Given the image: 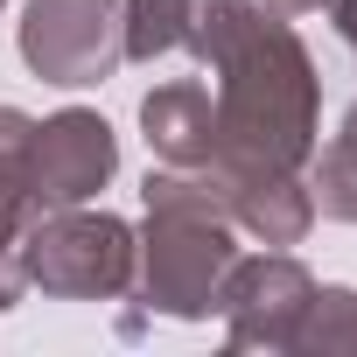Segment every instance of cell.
Listing matches in <instances>:
<instances>
[{"mask_svg": "<svg viewBox=\"0 0 357 357\" xmlns=\"http://www.w3.org/2000/svg\"><path fill=\"white\" fill-rule=\"evenodd\" d=\"M273 15H315V8H329V0H266Z\"/></svg>", "mask_w": 357, "mask_h": 357, "instance_id": "5bb4252c", "label": "cell"}, {"mask_svg": "<svg viewBox=\"0 0 357 357\" xmlns=\"http://www.w3.org/2000/svg\"><path fill=\"white\" fill-rule=\"evenodd\" d=\"M294 357H357V287H322L294 329Z\"/></svg>", "mask_w": 357, "mask_h": 357, "instance_id": "8fae6325", "label": "cell"}, {"mask_svg": "<svg viewBox=\"0 0 357 357\" xmlns=\"http://www.w3.org/2000/svg\"><path fill=\"white\" fill-rule=\"evenodd\" d=\"M0 8H8V0H0Z\"/></svg>", "mask_w": 357, "mask_h": 357, "instance_id": "9a60e30c", "label": "cell"}, {"mask_svg": "<svg viewBox=\"0 0 357 357\" xmlns=\"http://www.w3.org/2000/svg\"><path fill=\"white\" fill-rule=\"evenodd\" d=\"M308 301H315V273L294 252H280V245H266L252 259L238 252L225 287H218L225 343L231 350H294V329H301Z\"/></svg>", "mask_w": 357, "mask_h": 357, "instance_id": "5b68a950", "label": "cell"}, {"mask_svg": "<svg viewBox=\"0 0 357 357\" xmlns=\"http://www.w3.org/2000/svg\"><path fill=\"white\" fill-rule=\"evenodd\" d=\"M140 126H147V147L168 168H211L218 161V105H211V84L204 77L154 84L140 98Z\"/></svg>", "mask_w": 357, "mask_h": 357, "instance_id": "ba28073f", "label": "cell"}, {"mask_svg": "<svg viewBox=\"0 0 357 357\" xmlns=\"http://www.w3.org/2000/svg\"><path fill=\"white\" fill-rule=\"evenodd\" d=\"M119 168V133L84 112V105H63L50 119H36V140H29V197L36 211H70V204H91Z\"/></svg>", "mask_w": 357, "mask_h": 357, "instance_id": "8992f818", "label": "cell"}, {"mask_svg": "<svg viewBox=\"0 0 357 357\" xmlns=\"http://www.w3.org/2000/svg\"><path fill=\"white\" fill-rule=\"evenodd\" d=\"M183 50L211 70L218 175L308 168L322 126V77L287 15H273L266 0H190Z\"/></svg>", "mask_w": 357, "mask_h": 357, "instance_id": "6da1fadb", "label": "cell"}, {"mask_svg": "<svg viewBox=\"0 0 357 357\" xmlns=\"http://www.w3.org/2000/svg\"><path fill=\"white\" fill-rule=\"evenodd\" d=\"M119 15H126V63L175 56L190 36V0H119Z\"/></svg>", "mask_w": 357, "mask_h": 357, "instance_id": "7c38bea8", "label": "cell"}, {"mask_svg": "<svg viewBox=\"0 0 357 357\" xmlns=\"http://www.w3.org/2000/svg\"><path fill=\"white\" fill-rule=\"evenodd\" d=\"M329 22H336V43L357 56V0H329Z\"/></svg>", "mask_w": 357, "mask_h": 357, "instance_id": "4fadbf2b", "label": "cell"}, {"mask_svg": "<svg viewBox=\"0 0 357 357\" xmlns=\"http://www.w3.org/2000/svg\"><path fill=\"white\" fill-rule=\"evenodd\" d=\"M308 161H315V175H308L315 211H322V218H336V225H357V98H350V112H343L336 140H329L322 154H308Z\"/></svg>", "mask_w": 357, "mask_h": 357, "instance_id": "30bf717a", "label": "cell"}, {"mask_svg": "<svg viewBox=\"0 0 357 357\" xmlns=\"http://www.w3.org/2000/svg\"><path fill=\"white\" fill-rule=\"evenodd\" d=\"M140 204H147V238H140V266H133L140 301L175 322L218 315V287L238 259V225L225 218L218 175L161 161L140 183Z\"/></svg>", "mask_w": 357, "mask_h": 357, "instance_id": "7a4b0ae2", "label": "cell"}, {"mask_svg": "<svg viewBox=\"0 0 357 357\" xmlns=\"http://www.w3.org/2000/svg\"><path fill=\"white\" fill-rule=\"evenodd\" d=\"M22 63L63 91L105 84L126 63L119 0H29L22 8Z\"/></svg>", "mask_w": 357, "mask_h": 357, "instance_id": "277c9868", "label": "cell"}, {"mask_svg": "<svg viewBox=\"0 0 357 357\" xmlns=\"http://www.w3.org/2000/svg\"><path fill=\"white\" fill-rule=\"evenodd\" d=\"M29 140H36V119L22 105H0V308H15L29 294L22 280V231L36 218V197H29Z\"/></svg>", "mask_w": 357, "mask_h": 357, "instance_id": "9c48e42d", "label": "cell"}, {"mask_svg": "<svg viewBox=\"0 0 357 357\" xmlns=\"http://www.w3.org/2000/svg\"><path fill=\"white\" fill-rule=\"evenodd\" d=\"M15 259H22V280L56 301H119V294H133L140 238L126 218L70 204V211H36Z\"/></svg>", "mask_w": 357, "mask_h": 357, "instance_id": "3957f363", "label": "cell"}, {"mask_svg": "<svg viewBox=\"0 0 357 357\" xmlns=\"http://www.w3.org/2000/svg\"><path fill=\"white\" fill-rule=\"evenodd\" d=\"M218 175V168H211ZM225 218L259 238V245H301L315 225V190L301 183V168H245V175H218Z\"/></svg>", "mask_w": 357, "mask_h": 357, "instance_id": "52a82bcc", "label": "cell"}]
</instances>
